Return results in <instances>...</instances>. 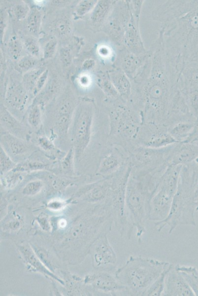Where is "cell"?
<instances>
[{
    "label": "cell",
    "instance_id": "cell-11",
    "mask_svg": "<svg viewBox=\"0 0 198 296\" xmlns=\"http://www.w3.org/2000/svg\"><path fill=\"white\" fill-rule=\"evenodd\" d=\"M31 97L22 82L10 81L5 93V101L11 108L20 112L24 111L28 107Z\"/></svg>",
    "mask_w": 198,
    "mask_h": 296
},
{
    "label": "cell",
    "instance_id": "cell-17",
    "mask_svg": "<svg viewBox=\"0 0 198 296\" xmlns=\"http://www.w3.org/2000/svg\"><path fill=\"white\" fill-rule=\"evenodd\" d=\"M196 124L182 122L175 124L169 132L178 143L186 142L195 131Z\"/></svg>",
    "mask_w": 198,
    "mask_h": 296
},
{
    "label": "cell",
    "instance_id": "cell-18",
    "mask_svg": "<svg viewBox=\"0 0 198 296\" xmlns=\"http://www.w3.org/2000/svg\"><path fill=\"white\" fill-rule=\"evenodd\" d=\"M177 270L181 274L194 293L198 296V270L193 266L175 265Z\"/></svg>",
    "mask_w": 198,
    "mask_h": 296
},
{
    "label": "cell",
    "instance_id": "cell-29",
    "mask_svg": "<svg viewBox=\"0 0 198 296\" xmlns=\"http://www.w3.org/2000/svg\"><path fill=\"white\" fill-rule=\"evenodd\" d=\"M171 263L170 264V265ZM168 267L153 282L144 292L143 296H163L165 288V279Z\"/></svg>",
    "mask_w": 198,
    "mask_h": 296
},
{
    "label": "cell",
    "instance_id": "cell-8",
    "mask_svg": "<svg viewBox=\"0 0 198 296\" xmlns=\"http://www.w3.org/2000/svg\"><path fill=\"white\" fill-rule=\"evenodd\" d=\"M86 283L92 285L97 290L111 295H127L126 288L114 276L106 272H100L88 275Z\"/></svg>",
    "mask_w": 198,
    "mask_h": 296
},
{
    "label": "cell",
    "instance_id": "cell-43",
    "mask_svg": "<svg viewBox=\"0 0 198 296\" xmlns=\"http://www.w3.org/2000/svg\"><path fill=\"white\" fill-rule=\"evenodd\" d=\"M57 46V41L55 38H51L48 41L43 48L44 58L48 59L52 58L55 53Z\"/></svg>",
    "mask_w": 198,
    "mask_h": 296
},
{
    "label": "cell",
    "instance_id": "cell-28",
    "mask_svg": "<svg viewBox=\"0 0 198 296\" xmlns=\"http://www.w3.org/2000/svg\"><path fill=\"white\" fill-rule=\"evenodd\" d=\"M137 57L136 55L132 53L128 54L123 58L122 70L130 77H133L139 68L141 61Z\"/></svg>",
    "mask_w": 198,
    "mask_h": 296
},
{
    "label": "cell",
    "instance_id": "cell-39",
    "mask_svg": "<svg viewBox=\"0 0 198 296\" xmlns=\"http://www.w3.org/2000/svg\"><path fill=\"white\" fill-rule=\"evenodd\" d=\"M54 29L59 36H65L71 31L70 21L66 18H61L55 23Z\"/></svg>",
    "mask_w": 198,
    "mask_h": 296
},
{
    "label": "cell",
    "instance_id": "cell-24",
    "mask_svg": "<svg viewBox=\"0 0 198 296\" xmlns=\"http://www.w3.org/2000/svg\"><path fill=\"white\" fill-rule=\"evenodd\" d=\"M178 142L167 133H160L152 136L145 144V146L150 148H161Z\"/></svg>",
    "mask_w": 198,
    "mask_h": 296
},
{
    "label": "cell",
    "instance_id": "cell-50",
    "mask_svg": "<svg viewBox=\"0 0 198 296\" xmlns=\"http://www.w3.org/2000/svg\"><path fill=\"white\" fill-rule=\"evenodd\" d=\"M99 52L101 56H106L108 55L109 50L107 47L102 46L99 49Z\"/></svg>",
    "mask_w": 198,
    "mask_h": 296
},
{
    "label": "cell",
    "instance_id": "cell-5",
    "mask_svg": "<svg viewBox=\"0 0 198 296\" xmlns=\"http://www.w3.org/2000/svg\"><path fill=\"white\" fill-rule=\"evenodd\" d=\"M193 195V190L179 185L167 217L162 221L155 222L159 232L165 226H168V233L170 234L179 225H196V206Z\"/></svg>",
    "mask_w": 198,
    "mask_h": 296
},
{
    "label": "cell",
    "instance_id": "cell-51",
    "mask_svg": "<svg viewBox=\"0 0 198 296\" xmlns=\"http://www.w3.org/2000/svg\"><path fill=\"white\" fill-rule=\"evenodd\" d=\"M80 82L83 85H87L89 82L88 77L86 76H83L80 78Z\"/></svg>",
    "mask_w": 198,
    "mask_h": 296
},
{
    "label": "cell",
    "instance_id": "cell-12",
    "mask_svg": "<svg viewBox=\"0 0 198 296\" xmlns=\"http://www.w3.org/2000/svg\"><path fill=\"white\" fill-rule=\"evenodd\" d=\"M76 106L69 98L62 99L56 106L54 125L61 135L66 136L68 133Z\"/></svg>",
    "mask_w": 198,
    "mask_h": 296
},
{
    "label": "cell",
    "instance_id": "cell-38",
    "mask_svg": "<svg viewBox=\"0 0 198 296\" xmlns=\"http://www.w3.org/2000/svg\"><path fill=\"white\" fill-rule=\"evenodd\" d=\"M26 49L30 55L36 58L40 55V46L36 39L33 37H26L24 41Z\"/></svg>",
    "mask_w": 198,
    "mask_h": 296
},
{
    "label": "cell",
    "instance_id": "cell-36",
    "mask_svg": "<svg viewBox=\"0 0 198 296\" xmlns=\"http://www.w3.org/2000/svg\"><path fill=\"white\" fill-rule=\"evenodd\" d=\"M98 1L96 0H82L76 5L75 13L76 16L82 17L91 12Z\"/></svg>",
    "mask_w": 198,
    "mask_h": 296
},
{
    "label": "cell",
    "instance_id": "cell-25",
    "mask_svg": "<svg viewBox=\"0 0 198 296\" xmlns=\"http://www.w3.org/2000/svg\"><path fill=\"white\" fill-rule=\"evenodd\" d=\"M46 69L44 67H38L24 74L22 82L32 97L38 78Z\"/></svg>",
    "mask_w": 198,
    "mask_h": 296
},
{
    "label": "cell",
    "instance_id": "cell-3",
    "mask_svg": "<svg viewBox=\"0 0 198 296\" xmlns=\"http://www.w3.org/2000/svg\"><path fill=\"white\" fill-rule=\"evenodd\" d=\"M182 165H169L154 188L150 200L148 220L155 222L167 216L179 185Z\"/></svg>",
    "mask_w": 198,
    "mask_h": 296
},
{
    "label": "cell",
    "instance_id": "cell-35",
    "mask_svg": "<svg viewBox=\"0 0 198 296\" xmlns=\"http://www.w3.org/2000/svg\"><path fill=\"white\" fill-rule=\"evenodd\" d=\"M98 82L99 85L105 94L110 97H116L118 93L113 86L109 75H102L99 77Z\"/></svg>",
    "mask_w": 198,
    "mask_h": 296
},
{
    "label": "cell",
    "instance_id": "cell-16",
    "mask_svg": "<svg viewBox=\"0 0 198 296\" xmlns=\"http://www.w3.org/2000/svg\"><path fill=\"white\" fill-rule=\"evenodd\" d=\"M108 75L118 94L122 98L127 99L131 92V85L127 75L120 69L112 71Z\"/></svg>",
    "mask_w": 198,
    "mask_h": 296
},
{
    "label": "cell",
    "instance_id": "cell-22",
    "mask_svg": "<svg viewBox=\"0 0 198 296\" xmlns=\"http://www.w3.org/2000/svg\"><path fill=\"white\" fill-rule=\"evenodd\" d=\"M48 163L38 160L25 159L17 163L12 170L24 173L48 170Z\"/></svg>",
    "mask_w": 198,
    "mask_h": 296
},
{
    "label": "cell",
    "instance_id": "cell-46",
    "mask_svg": "<svg viewBox=\"0 0 198 296\" xmlns=\"http://www.w3.org/2000/svg\"><path fill=\"white\" fill-rule=\"evenodd\" d=\"M66 202L61 199H52L49 201L48 207L52 210L58 211L62 209L65 206Z\"/></svg>",
    "mask_w": 198,
    "mask_h": 296
},
{
    "label": "cell",
    "instance_id": "cell-31",
    "mask_svg": "<svg viewBox=\"0 0 198 296\" xmlns=\"http://www.w3.org/2000/svg\"><path fill=\"white\" fill-rule=\"evenodd\" d=\"M75 159L74 150L71 147L61 158L60 166L62 172L67 176H73L75 174L74 161Z\"/></svg>",
    "mask_w": 198,
    "mask_h": 296
},
{
    "label": "cell",
    "instance_id": "cell-1",
    "mask_svg": "<svg viewBox=\"0 0 198 296\" xmlns=\"http://www.w3.org/2000/svg\"><path fill=\"white\" fill-rule=\"evenodd\" d=\"M170 263L151 258L130 256L115 276L126 288L128 296H143Z\"/></svg>",
    "mask_w": 198,
    "mask_h": 296
},
{
    "label": "cell",
    "instance_id": "cell-33",
    "mask_svg": "<svg viewBox=\"0 0 198 296\" xmlns=\"http://www.w3.org/2000/svg\"><path fill=\"white\" fill-rule=\"evenodd\" d=\"M17 163L9 155L0 147V175L12 171L16 167Z\"/></svg>",
    "mask_w": 198,
    "mask_h": 296
},
{
    "label": "cell",
    "instance_id": "cell-2",
    "mask_svg": "<svg viewBox=\"0 0 198 296\" xmlns=\"http://www.w3.org/2000/svg\"><path fill=\"white\" fill-rule=\"evenodd\" d=\"M143 183L129 176L125 190V207L128 221L138 242L146 232L145 222L148 220L149 202L152 194Z\"/></svg>",
    "mask_w": 198,
    "mask_h": 296
},
{
    "label": "cell",
    "instance_id": "cell-45",
    "mask_svg": "<svg viewBox=\"0 0 198 296\" xmlns=\"http://www.w3.org/2000/svg\"><path fill=\"white\" fill-rule=\"evenodd\" d=\"M61 61L65 67L70 65L72 62V55L70 51L67 48H63L60 51Z\"/></svg>",
    "mask_w": 198,
    "mask_h": 296
},
{
    "label": "cell",
    "instance_id": "cell-30",
    "mask_svg": "<svg viewBox=\"0 0 198 296\" xmlns=\"http://www.w3.org/2000/svg\"><path fill=\"white\" fill-rule=\"evenodd\" d=\"M7 50L9 57L13 60L18 61L21 57L23 44L15 35L12 36L7 43Z\"/></svg>",
    "mask_w": 198,
    "mask_h": 296
},
{
    "label": "cell",
    "instance_id": "cell-40",
    "mask_svg": "<svg viewBox=\"0 0 198 296\" xmlns=\"http://www.w3.org/2000/svg\"><path fill=\"white\" fill-rule=\"evenodd\" d=\"M37 144L41 149L47 152H57L58 150L52 140L45 135H41L38 137Z\"/></svg>",
    "mask_w": 198,
    "mask_h": 296
},
{
    "label": "cell",
    "instance_id": "cell-9",
    "mask_svg": "<svg viewBox=\"0 0 198 296\" xmlns=\"http://www.w3.org/2000/svg\"><path fill=\"white\" fill-rule=\"evenodd\" d=\"M163 296H194L195 295L175 265L171 264L167 271Z\"/></svg>",
    "mask_w": 198,
    "mask_h": 296
},
{
    "label": "cell",
    "instance_id": "cell-34",
    "mask_svg": "<svg viewBox=\"0 0 198 296\" xmlns=\"http://www.w3.org/2000/svg\"><path fill=\"white\" fill-rule=\"evenodd\" d=\"M38 61L37 58L30 55L21 57L17 62V68L22 73H26L36 68Z\"/></svg>",
    "mask_w": 198,
    "mask_h": 296
},
{
    "label": "cell",
    "instance_id": "cell-52",
    "mask_svg": "<svg viewBox=\"0 0 198 296\" xmlns=\"http://www.w3.org/2000/svg\"><path fill=\"white\" fill-rule=\"evenodd\" d=\"M197 119L198 120V123L197 124V125H196V127L197 129H198V116Z\"/></svg>",
    "mask_w": 198,
    "mask_h": 296
},
{
    "label": "cell",
    "instance_id": "cell-27",
    "mask_svg": "<svg viewBox=\"0 0 198 296\" xmlns=\"http://www.w3.org/2000/svg\"><path fill=\"white\" fill-rule=\"evenodd\" d=\"M186 74L189 92H198V58L190 61Z\"/></svg>",
    "mask_w": 198,
    "mask_h": 296
},
{
    "label": "cell",
    "instance_id": "cell-32",
    "mask_svg": "<svg viewBox=\"0 0 198 296\" xmlns=\"http://www.w3.org/2000/svg\"><path fill=\"white\" fill-rule=\"evenodd\" d=\"M25 174L12 170L0 175V183L4 187H12L23 180Z\"/></svg>",
    "mask_w": 198,
    "mask_h": 296
},
{
    "label": "cell",
    "instance_id": "cell-41",
    "mask_svg": "<svg viewBox=\"0 0 198 296\" xmlns=\"http://www.w3.org/2000/svg\"><path fill=\"white\" fill-rule=\"evenodd\" d=\"M12 11L15 18L22 20L27 17L30 9L26 3L20 2L13 6Z\"/></svg>",
    "mask_w": 198,
    "mask_h": 296
},
{
    "label": "cell",
    "instance_id": "cell-44",
    "mask_svg": "<svg viewBox=\"0 0 198 296\" xmlns=\"http://www.w3.org/2000/svg\"><path fill=\"white\" fill-rule=\"evenodd\" d=\"M48 76V70L46 69L38 78L33 91L32 96L36 97L41 92L47 81Z\"/></svg>",
    "mask_w": 198,
    "mask_h": 296
},
{
    "label": "cell",
    "instance_id": "cell-13",
    "mask_svg": "<svg viewBox=\"0 0 198 296\" xmlns=\"http://www.w3.org/2000/svg\"><path fill=\"white\" fill-rule=\"evenodd\" d=\"M0 127L2 130L27 140L28 128L2 104L0 105Z\"/></svg>",
    "mask_w": 198,
    "mask_h": 296
},
{
    "label": "cell",
    "instance_id": "cell-7",
    "mask_svg": "<svg viewBox=\"0 0 198 296\" xmlns=\"http://www.w3.org/2000/svg\"><path fill=\"white\" fill-rule=\"evenodd\" d=\"M92 258L96 268L108 270L115 269L117 262V255L105 233L101 234L94 243Z\"/></svg>",
    "mask_w": 198,
    "mask_h": 296
},
{
    "label": "cell",
    "instance_id": "cell-23",
    "mask_svg": "<svg viewBox=\"0 0 198 296\" xmlns=\"http://www.w3.org/2000/svg\"><path fill=\"white\" fill-rule=\"evenodd\" d=\"M26 119L31 128L36 130L39 129L42 124L41 106L33 102L28 109Z\"/></svg>",
    "mask_w": 198,
    "mask_h": 296
},
{
    "label": "cell",
    "instance_id": "cell-21",
    "mask_svg": "<svg viewBox=\"0 0 198 296\" xmlns=\"http://www.w3.org/2000/svg\"><path fill=\"white\" fill-rule=\"evenodd\" d=\"M119 157L114 153H110L101 160L97 173L100 175H108L115 171L120 165Z\"/></svg>",
    "mask_w": 198,
    "mask_h": 296
},
{
    "label": "cell",
    "instance_id": "cell-4",
    "mask_svg": "<svg viewBox=\"0 0 198 296\" xmlns=\"http://www.w3.org/2000/svg\"><path fill=\"white\" fill-rule=\"evenodd\" d=\"M94 116L92 101L84 99L77 104L69 128L76 160L81 158L91 141Z\"/></svg>",
    "mask_w": 198,
    "mask_h": 296
},
{
    "label": "cell",
    "instance_id": "cell-37",
    "mask_svg": "<svg viewBox=\"0 0 198 296\" xmlns=\"http://www.w3.org/2000/svg\"><path fill=\"white\" fill-rule=\"evenodd\" d=\"M44 183L39 179L34 180L28 183L22 190L25 195L33 196L38 193L42 189Z\"/></svg>",
    "mask_w": 198,
    "mask_h": 296
},
{
    "label": "cell",
    "instance_id": "cell-10",
    "mask_svg": "<svg viewBox=\"0 0 198 296\" xmlns=\"http://www.w3.org/2000/svg\"><path fill=\"white\" fill-rule=\"evenodd\" d=\"M0 147L14 157L30 155L36 150V147L28 141L17 137L3 130L0 133Z\"/></svg>",
    "mask_w": 198,
    "mask_h": 296
},
{
    "label": "cell",
    "instance_id": "cell-48",
    "mask_svg": "<svg viewBox=\"0 0 198 296\" xmlns=\"http://www.w3.org/2000/svg\"><path fill=\"white\" fill-rule=\"evenodd\" d=\"M193 200L196 206V211H198V181L193 191Z\"/></svg>",
    "mask_w": 198,
    "mask_h": 296
},
{
    "label": "cell",
    "instance_id": "cell-49",
    "mask_svg": "<svg viewBox=\"0 0 198 296\" xmlns=\"http://www.w3.org/2000/svg\"><path fill=\"white\" fill-rule=\"evenodd\" d=\"M39 222L41 227H42L44 229L46 230L47 228H49V226L48 225V223L45 218H41Z\"/></svg>",
    "mask_w": 198,
    "mask_h": 296
},
{
    "label": "cell",
    "instance_id": "cell-6",
    "mask_svg": "<svg viewBox=\"0 0 198 296\" xmlns=\"http://www.w3.org/2000/svg\"><path fill=\"white\" fill-rule=\"evenodd\" d=\"M182 18L183 43L185 55L190 61L198 58V0L190 1Z\"/></svg>",
    "mask_w": 198,
    "mask_h": 296
},
{
    "label": "cell",
    "instance_id": "cell-26",
    "mask_svg": "<svg viewBox=\"0 0 198 296\" xmlns=\"http://www.w3.org/2000/svg\"><path fill=\"white\" fill-rule=\"evenodd\" d=\"M42 19V13L36 7H33L27 17V25L30 32L34 36L39 35Z\"/></svg>",
    "mask_w": 198,
    "mask_h": 296
},
{
    "label": "cell",
    "instance_id": "cell-47",
    "mask_svg": "<svg viewBox=\"0 0 198 296\" xmlns=\"http://www.w3.org/2000/svg\"><path fill=\"white\" fill-rule=\"evenodd\" d=\"M95 64L94 60L87 59L83 62L82 68L84 70H90L95 66Z\"/></svg>",
    "mask_w": 198,
    "mask_h": 296
},
{
    "label": "cell",
    "instance_id": "cell-14",
    "mask_svg": "<svg viewBox=\"0 0 198 296\" xmlns=\"http://www.w3.org/2000/svg\"><path fill=\"white\" fill-rule=\"evenodd\" d=\"M182 143L173 152L169 165L183 166L198 159V143L190 142Z\"/></svg>",
    "mask_w": 198,
    "mask_h": 296
},
{
    "label": "cell",
    "instance_id": "cell-42",
    "mask_svg": "<svg viewBox=\"0 0 198 296\" xmlns=\"http://www.w3.org/2000/svg\"><path fill=\"white\" fill-rule=\"evenodd\" d=\"M188 98L190 110L194 116L197 118L198 116V92H189Z\"/></svg>",
    "mask_w": 198,
    "mask_h": 296
},
{
    "label": "cell",
    "instance_id": "cell-20",
    "mask_svg": "<svg viewBox=\"0 0 198 296\" xmlns=\"http://www.w3.org/2000/svg\"><path fill=\"white\" fill-rule=\"evenodd\" d=\"M113 2L111 0L98 1L94 9L91 11L90 19L95 24H99L102 23L107 17Z\"/></svg>",
    "mask_w": 198,
    "mask_h": 296
},
{
    "label": "cell",
    "instance_id": "cell-19",
    "mask_svg": "<svg viewBox=\"0 0 198 296\" xmlns=\"http://www.w3.org/2000/svg\"><path fill=\"white\" fill-rule=\"evenodd\" d=\"M19 248L20 251L22 254L24 258L32 267L37 271L45 273L54 279H56L61 283H63L61 280H59L57 277L55 276L51 272L49 271L41 263L40 261L37 258L30 247L28 246L23 245L21 246Z\"/></svg>",
    "mask_w": 198,
    "mask_h": 296
},
{
    "label": "cell",
    "instance_id": "cell-15",
    "mask_svg": "<svg viewBox=\"0 0 198 296\" xmlns=\"http://www.w3.org/2000/svg\"><path fill=\"white\" fill-rule=\"evenodd\" d=\"M135 21L138 22L134 20L131 14V19L125 32L124 39L126 45L130 52L135 55H138L145 50L139 37L136 26H135V23L134 22Z\"/></svg>",
    "mask_w": 198,
    "mask_h": 296
}]
</instances>
